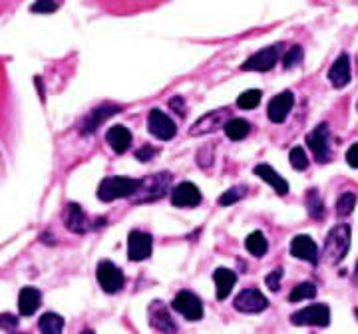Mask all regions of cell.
<instances>
[{
    "instance_id": "cell-10",
    "label": "cell",
    "mask_w": 358,
    "mask_h": 334,
    "mask_svg": "<svg viewBox=\"0 0 358 334\" xmlns=\"http://www.w3.org/2000/svg\"><path fill=\"white\" fill-rule=\"evenodd\" d=\"M293 104H295V96H293V92H289V90H284L279 96H275L269 102V110H267L269 120L273 124H283L284 120L289 118L291 110H293Z\"/></svg>"
},
{
    "instance_id": "cell-41",
    "label": "cell",
    "mask_w": 358,
    "mask_h": 334,
    "mask_svg": "<svg viewBox=\"0 0 358 334\" xmlns=\"http://www.w3.org/2000/svg\"><path fill=\"white\" fill-rule=\"evenodd\" d=\"M357 277H358V267H357Z\"/></svg>"
},
{
    "instance_id": "cell-35",
    "label": "cell",
    "mask_w": 358,
    "mask_h": 334,
    "mask_svg": "<svg viewBox=\"0 0 358 334\" xmlns=\"http://www.w3.org/2000/svg\"><path fill=\"white\" fill-rule=\"evenodd\" d=\"M346 164L350 167H355V169H358V144L350 146L348 151H346Z\"/></svg>"
},
{
    "instance_id": "cell-16",
    "label": "cell",
    "mask_w": 358,
    "mask_h": 334,
    "mask_svg": "<svg viewBox=\"0 0 358 334\" xmlns=\"http://www.w3.org/2000/svg\"><path fill=\"white\" fill-rule=\"evenodd\" d=\"M328 80L335 88H344L350 84V58L348 54H340L328 70Z\"/></svg>"
},
{
    "instance_id": "cell-24",
    "label": "cell",
    "mask_w": 358,
    "mask_h": 334,
    "mask_svg": "<svg viewBox=\"0 0 358 334\" xmlns=\"http://www.w3.org/2000/svg\"><path fill=\"white\" fill-rule=\"evenodd\" d=\"M38 326H40V334H62L64 318L56 313H46V315H42Z\"/></svg>"
},
{
    "instance_id": "cell-9",
    "label": "cell",
    "mask_w": 358,
    "mask_h": 334,
    "mask_svg": "<svg viewBox=\"0 0 358 334\" xmlns=\"http://www.w3.org/2000/svg\"><path fill=\"white\" fill-rule=\"evenodd\" d=\"M306 146L315 153L319 164H326L331 159V148H328V126L321 124L306 135Z\"/></svg>"
},
{
    "instance_id": "cell-13",
    "label": "cell",
    "mask_w": 358,
    "mask_h": 334,
    "mask_svg": "<svg viewBox=\"0 0 358 334\" xmlns=\"http://www.w3.org/2000/svg\"><path fill=\"white\" fill-rule=\"evenodd\" d=\"M171 203L175 207H195L201 203V191L197 189V186L183 181L177 187H173L171 191Z\"/></svg>"
},
{
    "instance_id": "cell-17",
    "label": "cell",
    "mask_w": 358,
    "mask_h": 334,
    "mask_svg": "<svg viewBox=\"0 0 358 334\" xmlns=\"http://www.w3.org/2000/svg\"><path fill=\"white\" fill-rule=\"evenodd\" d=\"M42 302V293L36 287H24L19 295V311L22 316H32Z\"/></svg>"
},
{
    "instance_id": "cell-29",
    "label": "cell",
    "mask_w": 358,
    "mask_h": 334,
    "mask_svg": "<svg viewBox=\"0 0 358 334\" xmlns=\"http://www.w3.org/2000/svg\"><path fill=\"white\" fill-rule=\"evenodd\" d=\"M261 96L263 93L259 92V90H247V92H243L237 98V106L241 110H255L261 104Z\"/></svg>"
},
{
    "instance_id": "cell-27",
    "label": "cell",
    "mask_w": 358,
    "mask_h": 334,
    "mask_svg": "<svg viewBox=\"0 0 358 334\" xmlns=\"http://www.w3.org/2000/svg\"><path fill=\"white\" fill-rule=\"evenodd\" d=\"M355 207H357V195L346 191V193L340 195L339 201H337V215L339 217H348L355 211Z\"/></svg>"
},
{
    "instance_id": "cell-19",
    "label": "cell",
    "mask_w": 358,
    "mask_h": 334,
    "mask_svg": "<svg viewBox=\"0 0 358 334\" xmlns=\"http://www.w3.org/2000/svg\"><path fill=\"white\" fill-rule=\"evenodd\" d=\"M64 223H66V227H68L72 233H86V231H88V217H86V213L80 209V205H66Z\"/></svg>"
},
{
    "instance_id": "cell-36",
    "label": "cell",
    "mask_w": 358,
    "mask_h": 334,
    "mask_svg": "<svg viewBox=\"0 0 358 334\" xmlns=\"http://www.w3.org/2000/svg\"><path fill=\"white\" fill-rule=\"evenodd\" d=\"M153 155H155V149L150 148V146H146V148L137 149V153H135V157H137L139 162H150Z\"/></svg>"
},
{
    "instance_id": "cell-32",
    "label": "cell",
    "mask_w": 358,
    "mask_h": 334,
    "mask_svg": "<svg viewBox=\"0 0 358 334\" xmlns=\"http://www.w3.org/2000/svg\"><path fill=\"white\" fill-rule=\"evenodd\" d=\"M241 197H245V187H233V189H229L219 197V203L223 205V207L225 205H233L237 203Z\"/></svg>"
},
{
    "instance_id": "cell-37",
    "label": "cell",
    "mask_w": 358,
    "mask_h": 334,
    "mask_svg": "<svg viewBox=\"0 0 358 334\" xmlns=\"http://www.w3.org/2000/svg\"><path fill=\"white\" fill-rule=\"evenodd\" d=\"M170 106L173 108V110H175V113H181V115H183V108H186V104H183V100H181L179 96L171 100Z\"/></svg>"
},
{
    "instance_id": "cell-28",
    "label": "cell",
    "mask_w": 358,
    "mask_h": 334,
    "mask_svg": "<svg viewBox=\"0 0 358 334\" xmlns=\"http://www.w3.org/2000/svg\"><path fill=\"white\" fill-rule=\"evenodd\" d=\"M315 295H317V287H315L313 282H301V285H297V287L291 291L289 300H291V302H299V300L313 298Z\"/></svg>"
},
{
    "instance_id": "cell-8",
    "label": "cell",
    "mask_w": 358,
    "mask_h": 334,
    "mask_svg": "<svg viewBox=\"0 0 358 334\" xmlns=\"http://www.w3.org/2000/svg\"><path fill=\"white\" fill-rule=\"evenodd\" d=\"M148 128H150L151 135H155L161 142H170V140L175 137V133H177V128L173 124V120H171L170 115H166L161 110H157V108L150 111Z\"/></svg>"
},
{
    "instance_id": "cell-12",
    "label": "cell",
    "mask_w": 358,
    "mask_h": 334,
    "mask_svg": "<svg viewBox=\"0 0 358 334\" xmlns=\"http://www.w3.org/2000/svg\"><path fill=\"white\" fill-rule=\"evenodd\" d=\"M291 255L301 260H309L311 265H319V249L317 243L309 235H297L291 241Z\"/></svg>"
},
{
    "instance_id": "cell-14",
    "label": "cell",
    "mask_w": 358,
    "mask_h": 334,
    "mask_svg": "<svg viewBox=\"0 0 358 334\" xmlns=\"http://www.w3.org/2000/svg\"><path fill=\"white\" fill-rule=\"evenodd\" d=\"M151 255V237L142 231H132L128 237V257L130 260H146Z\"/></svg>"
},
{
    "instance_id": "cell-18",
    "label": "cell",
    "mask_w": 358,
    "mask_h": 334,
    "mask_svg": "<svg viewBox=\"0 0 358 334\" xmlns=\"http://www.w3.org/2000/svg\"><path fill=\"white\" fill-rule=\"evenodd\" d=\"M106 140L108 144L112 146L115 153H126L130 146H132V133L126 126H113L106 133Z\"/></svg>"
},
{
    "instance_id": "cell-26",
    "label": "cell",
    "mask_w": 358,
    "mask_h": 334,
    "mask_svg": "<svg viewBox=\"0 0 358 334\" xmlns=\"http://www.w3.org/2000/svg\"><path fill=\"white\" fill-rule=\"evenodd\" d=\"M306 209H309V213H311L313 219L324 217V203H322L321 195H319L317 189H311L309 191V195H306Z\"/></svg>"
},
{
    "instance_id": "cell-20",
    "label": "cell",
    "mask_w": 358,
    "mask_h": 334,
    "mask_svg": "<svg viewBox=\"0 0 358 334\" xmlns=\"http://www.w3.org/2000/svg\"><path fill=\"white\" fill-rule=\"evenodd\" d=\"M253 171H255V175H257V177H261L263 181H267L269 186L273 187V189H275L279 195H287V193H289V183H287L283 177H281V175H279V173H277V171H275V169H273L271 166H265V164H261V166L255 167Z\"/></svg>"
},
{
    "instance_id": "cell-1",
    "label": "cell",
    "mask_w": 358,
    "mask_h": 334,
    "mask_svg": "<svg viewBox=\"0 0 358 334\" xmlns=\"http://www.w3.org/2000/svg\"><path fill=\"white\" fill-rule=\"evenodd\" d=\"M350 247V227L348 225H337L331 229V233L326 235L324 249H322V259L328 265H337L346 257Z\"/></svg>"
},
{
    "instance_id": "cell-7",
    "label": "cell",
    "mask_w": 358,
    "mask_h": 334,
    "mask_svg": "<svg viewBox=\"0 0 358 334\" xmlns=\"http://www.w3.org/2000/svg\"><path fill=\"white\" fill-rule=\"evenodd\" d=\"M171 307L179 315H183L188 320H191V322L203 318V304H201V300H199V297H195L193 293H189V291H181L179 295H175Z\"/></svg>"
},
{
    "instance_id": "cell-40",
    "label": "cell",
    "mask_w": 358,
    "mask_h": 334,
    "mask_svg": "<svg viewBox=\"0 0 358 334\" xmlns=\"http://www.w3.org/2000/svg\"><path fill=\"white\" fill-rule=\"evenodd\" d=\"M355 315H357V318H358V309H357V311H355Z\"/></svg>"
},
{
    "instance_id": "cell-30",
    "label": "cell",
    "mask_w": 358,
    "mask_h": 334,
    "mask_svg": "<svg viewBox=\"0 0 358 334\" xmlns=\"http://www.w3.org/2000/svg\"><path fill=\"white\" fill-rule=\"evenodd\" d=\"M289 159H291V166L295 167L297 171H302V169H306V167H309L306 153H304V149H302L301 146H299V148L291 149V153H289Z\"/></svg>"
},
{
    "instance_id": "cell-25",
    "label": "cell",
    "mask_w": 358,
    "mask_h": 334,
    "mask_svg": "<svg viewBox=\"0 0 358 334\" xmlns=\"http://www.w3.org/2000/svg\"><path fill=\"white\" fill-rule=\"evenodd\" d=\"M245 247L253 257H263L265 253H267V249H269V243H267L261 231H255L245 239Z\"/></svg>"
},
{
    "instance_id": "cell-5",
    "label": "cell",
    "mask_w": 358,
    "mask_h": 334,
    "mask_svg": "<svg viewBox=\"0 0 358 334\" xmlns=\"http://www.w3.org/2000/svg\"><path fill=\"white\" fill-rule=\"evenodd\" d=\"M233 307H235V311H239V313L257 315V313H263L265 309L269 307V300H267V297H265L259 289H245V291H241V293L235 297Z\"/></svg>"
},
{
    "instance_id": "cell-39",
    "label": "cell",
    "mask_w": 358,
    "mask_h": 334,
    "mask_svg": "<svg viewBox=\"0 0 358 334\" xmlns=\"http://www.w3.org/2000/svg\"><path fill=\"white\" fill-rule=\"evenodd\" d=\"M82 334H94V333H90V331H86V333H82Z\"/></svg>"
},
{
    "instance_id": "cell-34",
    "label": "cell",
    "mask_w": 358,
    "mask_h": 334,
    "mask_svg": "<svg viewBox=\"0 0 358 334\" xmlns=\"http://www.w3.org/2000/svg\"><path fill=\"white\" fill-rule=\"evenodd\" d=\"M281 278H283V269H275L271 275H267L265 282L271 291H279L281 289Z\"/></svg>"
},
{
    "instance_id": "cell-4",
    "label": "cell",
    "mask_w": 358,
    "mask_h": 334,
    "mask_svg": "<svg viewBox=\"0 0 358 334\" xmlns=\"http://www.w3.org/2000/svg\"><path fill=\"white\" fill-rule=\"evenodd\" d=\"M291 322L297 326H326L331 322V311L326 304H311L291 316Z\"/></svg>"
},
{
    "instance_id": "cell-2",
    "label": "cell",
    "mask_w": 358,
    "mask_h": 334,
    "mask_svg": "<svg viewBox=\"0 0 358 334\" xmlns=\"http://www.w3.org/2000/svg\"><path fill=\"white\" fill-rule=\"evenodd\" d=\"M142 187L139 179L132 177H106L100 187H98V199L110 203L113 199H124V197H132L133 193H137V189Z\"/></svg>"
},
{
    "instance_id": "cell-11",
    "label": "cell",
    "mask_w": 358,
    "mask_h": 334,
    "mask_svg": "<svg viewBox=\"0 0 358 334\" xmlns=\"http://www.w3.org/2000/svg\"><path fill=\"white\" fill-rule=\"evenodd\" d=\"M227 118H229V110L209 111V113H205L203 118H199V120L191 126L189 133H191V135H205V133H211V131H215L217 128L225 126L227 122H229Z\"/></svg>"
},
{
    "instance_id": "cell-3",
    "label": "cell",
    "mask_w": 358,
    "mask_h": 334,
    "mask_svg": "<svg viewBox=\"0 0 358 334\" xmlns=\"http://www.w3.org/2000/svg\"><path fill=\"white\" fill-rule=\"evenodd\" d=\"M283 42L273 44V46H267L263 50L249 56L245 60V64L241 66V70H245V72H269L279 62V58L283 54Z\"/></svg>"
},
{
    "instance_id": "cell-22",
    "label": "cell",
    "mask_w": 358,
    "mask_h": 334,
    "mask_svg": "<svg viewBox=\"0 0 358 334\" xmlns=\"http://www.w3.org/2000/svg\"><path fill=\"white\" fill-rule=\"evenodd\" d=\"M118 111H120L118 106H102V108L92 110L90 111V115L86 118L84 126H82V133H92L102 122H106L108 118H112L113 113H118Z\"/></svg>"
},
{
    "instance_id": "cell-23",
    "label": "cell",
    "mask_w": 358,
    "mask_h": 334,
    "mask_svg": "<svg viewBox=\"0 0 358 334\" xmlns=\"http://www.w3.org/2000/svg\"><path fill=\"white\" fill-rule=\"evenodd\" d=\"M223 130H225L229 140L239 142V140H243V137L249 135V131H251V124H249L247 120H243V118H231L225 126H223Z\"/></svg>"
},
{
    "instance_id": "cell-21",
    "label": "cell",
    "mask_w": 358,
    "mask_h": 334,
    "mask_svg": "<svg viewBox=\"0 0 358 334\" xmlns=\"http://www.w3.org/2000/svg\"><path fill=\"white\" fill-rule=\"evenodd\" d=\"M213 278H215V287H217V298H219V300H225V298L231 295L235 282H237L235 273L221 267V269H217V271L213 273Z\"/></svg>"
},
{
    "instance_id": "cell-33",
    "label": "cell",
    "mask_w": 358,
    "mask_h": 334,
    "mask_svg": "<svg viewBox=\"0 0 358 334\" xmlns=\"http://www.w3.org/2000/svg\"><path fill=\"white\" fill-rule=\"evenodd\" d=\"M302 56V46H293V48H289V52L283 56V64L284 68H293V66H297V64H301Z\"/></svg>"
},
{
    "instance_id": "cell-31",
    "label": "cell",
    "mask_w": 358,
    "mask_h": 334,
    "mask_svg": "<svg viewBox=\"0 0 358 334\" xmlns=\"http://www.w3.org/2000/svg\"><path fill=\"white\" fill-rule=\"evenodd\" d=\"M58 0H36L32 6H30V12H36V14H52L58 10Z\"/></svg>"
},
{
    "instance_id": "cell-15",
    "label": "cell",
    "mask_w": 358,
    "mask_h": 334,
    "mask_svg": "<svg viewBox=\"0 0 358 334\" xmlns=\"http://www.w3.org/2000/svg\"><path fill=\"white\" fill-rule=\"evenodd\" d=\"M150 322L153 329H157L159 333L164 334H175V331H177L168 309L164 304H159V300H155L150 307Z\"/></svg>"
},
{
    "instance_id": "cell-38",
    "label": "cell",
    "mask_w": 358,
    "mask_h": 334,
    "mask_svg": "<svg viewBox=\"0 0 358 334\" xmlns=\"http://www.w3.org/2000/svg\"><path fill=\"white\" fill-rule=\"evenodd\" d=\"M16 322H19V320L12 315H2V326H4V329H12V326H16Z\"/></svg>"
},
{
    "instance_id": "cell-6",
    "label": "cell",
    "mask_w": 358,
    "mask_h": 334,
    "mask_svg": "<svg viewBox=\"0 0 358 334\" xmlns=\"http://www.w3.org/2000/svg\"><path fill=\"white\" fill-rule=\"evenodd\" d=\"M96 277H98V282L100 287L106 291V293H120L122 287H124V273L110 263V260H102L96 269Z\"/></svg>"
}]
</instances>
